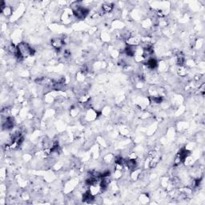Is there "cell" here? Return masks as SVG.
Here are the masks:
<instances>
[{"instance_id": "cell-1", "label": "cell", "mask_w": 205, "mask_h": 205, "mask_svg": "<svg viewBox=\"0 0 205 205\" xmlns=\"http://www.w3.org/2000/svg\"><path fill=\"white\" fill-rule=\"evenodd\" d=\"M144 65L146 66L147 69H149L151 71H153V70H155L158 67V62H157L156 59L151 57L149 59H147V60L144 63Z\"/></svg>"}, {"instance_id": "cell-2", "label": "cell", "mask_w": 205, "mask_h": 205, "mask_svg": "<svg viewBox=\"0 0 205 205\" xmlns=\"http://www.w3.org/2000/svg\"><path fill=\"white\" fill-rule=\"evenodd\" d=\"M112 9H113V4L112 3H106L102 6V10L105 13L111 12Z\"/></svg>"}]
</instances>
